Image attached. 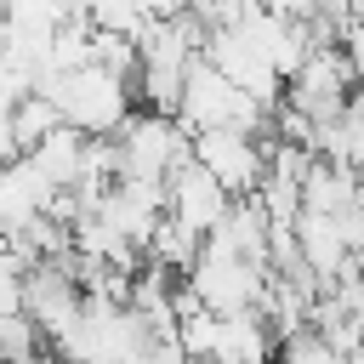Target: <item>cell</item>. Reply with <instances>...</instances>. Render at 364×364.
Returning a JSON list of instances; mask_svg holds the SVG:
<instances>
[{
	"label": "cell",
	"instance_id": "obj_1",
	"mask_svg": "<svg viewBox=\"0 0 364 364\" xmlns=\"http://www.w3.org/2000/svg\"><path fill=\"white\" fill-rule=\"evenodd\" d=\"M34 91H46L57 102V114L85 136H114L136 108L131 74H114L108 63H80V68L46 74V80H34Z\"/></svg>",
	"mask_w": 364,
	"mask_h": 364
},
{
	"label": "cell",
	"instance_id": "obj_2",
	"mask_svg": "<svg viewBox=\"0 0 364 364\" xmlns=\"http://www.w3.org/2000/svg\"><path fill=\"white\" fill-rule=\"evenodd\" d=\"M267 279H273V267L262 256H245L239 245H228L216 233H205L199 250H193V262L182 267V290L199 307H210V313H239V307H256L262 313Z\"/></svg>",
	"mask_w": 364,
	"mask_h": 364
},
{
	"label": "cell",
	"instance_id": "obj_3",
	"mask_svg": "<svg viewBox=\"0 0 364 364\" xmlns=\"http://www.w3.org/2000/svg\"><path fill=\"white\" fill-rule=\"evenodd\" d=\"M273 108H279V102H262V97H250L245 85H233L205 51H193V63H188V74H182V91H176V119H182L188 131H205V125H239V131L267 136Z\"/></svg>",
	"mask_w": 364,
	"mask_h": 364
},
{
	"label": "cell",
	"instance_id": "obj_4",
	"mask_svg": "<svg viewBox=\"0 0 364 364\" xmlns=\"http://www.w3.org/2000/svg\"><path fill=\"white\" fill-rule=\"evenodd\" d=\"M188 125L176 114H159V108H142L131 114L119 131H114V159H119V176H171L182 159H188Z\"/></svg>",
	"mask_w": 364,
	"mask_h": 364
},
{
	"label": "cell",
	"instance_id": "obj_5",
	"mask_svg": "<svg viewBox=\"0 0 364 364\" xmlns=\"http://www.w3.org/2000/svg\"><path fill=\"white\" fill-rule=\"evenodd\" d=\"M353 63H347V51L336 46V40H324V46H313L301 63H296V74L284 80V102L290 108H301L313 125H324V119H336L341 114V102L353 97Z\"/></svg>",
	"mask_w": 364,
	"mask_h": 364
},
{
	"label": "cell",
	"instance_id": "obj_6",
	"mask_svg": "<svg viewBox=\"0 0 364 364\" xmlns=\"http://www.w3.org/2000/svg\"><path fill=\"white\" fill-rule=\"evenodd\" d=\"M188 159H199L228 193H256L267 142H256V131H239V125H205L188 136Z\"/></svg>",
	"mask_w": 364,
	"mask_h": 364
},
{
	"label": "cell",
	"instance_id": "obj_7",
	"mask_svg": "<svg viewBox=\"0 0 364 364\" xmlns=\"http://www.w3.org/2000/svg\"><path fill=\"white\" fill-rule=\"evenodd\" d=\"M228 205H233V193H228L199 159H182V165L165 176V216L182 222L193 239H205V233L228 216Z\"/></svg>",
	"mask_w": 364,
	"mask_h": 364
},
{
	"label": "cell",
	"instance_id": "obj_8",
	"mask_svg": "<svg viewBox=\"0 0 364 364\" xmlns=\"http://www.w3.org/2000/svg\"><path fill=\"white\" fill-rule=\"evenodd\" d=\"M233 85H245L250 97H262V102H279L284 97V74L262 57V46L245 34V28H205V46H199Z\"/></svg>",
	"mask_w": 364,
	"mask_h": 364
},
{
	"label": "cell",
	"instance_id": "obj_9",
	"mask_svg": "<svg viewBox=\"0 0 364 364\" xmlns=\"http://www.w3.org/2000/svg\"><path fill=\"white\" fill-rule=\"evenodd\" d=\"M290 239H296V256H301V267L318 279V284H330L341 267H353V245H347V233H341V210H296L290 216Z\"/></svg>",
	"mask_w": 364,
	"mask_h": 364
},
{
	"label": "cell",
	"instance_id": "obj_10",
	"mask_svg": "<svg viewBox=\"0 0 364 364\" xmlns=\"http://www.w3.org/2000/svg\"><path fill=\"white\" fill-rule=\"evenodd\" d=\"M51 199H57V188L40 176V165L28 154L0 159V233H17L28 216L51 210Z\"/></svg>",
	"mask_w": 364,
	"mask_h": 364
},
{
	"label": "cell",
	"instance_id": "obj_11",
	"mask_svg": "<svg viewBox=\"0 0 364 364\" xmlns=\"http://www.w3.org/2000/svg\"><path fill=\"white\" fill-rule=\"evenodd\" d=\"M68 11H74L68 0H6V6H0V46L23 51L28 63H40L46 40L63 28Z\"/></svg>",
	"mask_w": 364,
	"mask_h": 364
},
{
	"label": "cell",
	"instance_id": "obj_12",
	"mask_svg": "<svg viewBox=\"0 0 364 364\" xmlns=\"http://www.w3.org/2000/svg\"><path fill=\"white\" fill-rule=\"evenodd\" d=\"M85 142H91L85 131H74L68 119H57V125H51L34 148H23V154L40 165V176H46L57 193H68V188L80 182V171H85Z\"/></svg>",
	"mask_w": 364,
	"mask_h": 364
},
{
	"label": "cell",
	"instance_id": "obj_13",
	"mask_svg": "<svg viewBox=\"0 0 364 364\" xmlns=\"http://www.w3.org/2000/svg\"><path fill=\"white\" fill-rule=\"evenodd\" d=\"M63 114H57V102L46 97V91H23L17 102H11V131H17V148H34L51 125H57Z\"/></svg>",
	"mask_w": 364,
	"mask_h": 364
},
{
	"label": "cell",
	"instance_id": "obj_14",
	"mask_svg": "<svg viewBox=\"0 0 364 364\" xmlns=\"http://www.w3.org/2000/svg\"><path fill=\"white\" fill-rule=\"evenodd\" d=\"M341 51H347V63H353V80L364 85V28H358V23L341 28Z\"/></svg>",
	"mask_w": 364,
	"mask_h": 364
},
{
	"label": "cell",
	"instance_id": "obj_15",
	"mask_svg": "<svg viewBox=\"0 0 364 364\" xmlns=\"http://www.w3.org/2000/svg\"><path fill=\"white\" fill-rule=\"evenodd\" d=\"M11 154H23V148H17V131H11V108L0 102V159H11Z\"/></svg>",
	"mask_w": 364,
	"mask_h": 364
},
{
	"label": "cell",
	"instance_id": "obj_16",
	"mask_svg": "<svg viewBox=\"0 0 364 364\" xmlns=\"http://www.w3.org/2000/svg\"><path fill=\"white\" fill-rule=\"evenodd\" d=\"M0 6H6V0H0Z\"/></svg>",
	"mask_w": 364,
	"mask_h": 364
}]
</instances>
